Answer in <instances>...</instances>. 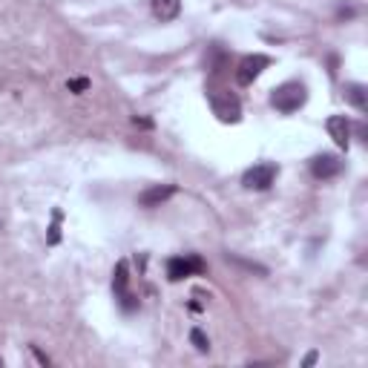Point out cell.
Segmentation results:
<instances>
[{"mask_svg":"<svg viewBox=\"0 0 368 368\" xmlns=\"http://www.w3.org/2000/svg\"><path fill=\"white\" fill-rule=\"evenodd\" d=\"M305 101H308V89L299 81H285L282 87H277L274 92H270V104H274L279 112H285V115L305 107Z\"/></svg>","mask_w":368,"mask_h":368,"instance_id":"cell-1","label":"cell"},{"mask_svg":"<svg viewBox=\"0 0 368 368\" xmlns=\"http://www.w3.org/2000/svg\"><path fill=\"white\" fill-rule=\"evenodd\" d=\"M210 107L213 112H216V119L225 121V124H236L242 119V104L234 92H227V89H216V92H210Z\"/></svg>","mask_w":368,"mask_h":368,"instance_id":"cell-2","label":"cell"},{"mask_svg":"<svg viewBox=\"0 0 368 368\" xmlns=\"http://www.w3.org/2000/svg\"><path fill=\"white\" fill-rule=\"evenodd\" d=\"M204 270H207V265H204V259L196 256V254L173 256V259L167 262V277H170V282H182V279H187V277H193V274H204Z\"/></svg>","mask_w":368,"mask_h":368,"instance_id":"cell-3","label":"cell"},{"mask_svg":"<svg viewBox=\"0 0 368 368\" xmlns=\"http://www.w3.org/2000/svg\"><path fill=\"white\" fill-rule=\"evenodd\" d=\"M277 173H279V167H277V164H270V161H265V164H254L250 170H245L242 184H245L247 190H268L270 184L277 182Z\"/></svg>","mask_w":368,"mask_h":368,"instance_id":"cell-4","label":"cell"},{"mask_svg":"<svg viewBox=\"0 0 368 368\" xmlns=\"http://www.w3.org/2000/svg\"><path fill=\"white\" fill-rule=\"evenodd\" d=\"M268 67H270V58H268V55H259V52H256V55H245L242 61H239V67H236V81H239L242 87L254 84Z\"/></svg>","mask_w":368,"mask_h":368,"instance_id":"cell-5","label":"cell"},{"mask_svg":"<svg viewBox=\"0 0 368 368\" xmlns=\"http://www.w3.org/2000/svg\"><path fill=\"white\" fill-rule=\"evenodd\" d=\"M112 290H115V299L121 302L124 311H135V308H139L135 297L130 294V274H127V262H124V259H121L119 265H115V274H112Z\"/></svg>","mask_w":368,"mask_h":368,"instance_id":"cell-6","label":"cell"},{"mask_svg":"<svg viewBox=\"0 0 368 368\" xmlns=\"http://www.w3.org/2000/svg\"><path fill=\"white\" fill-rule=\"evenodd\" d=\"M311 173H314V179H334L342 173V161L331 156V152H322V156L311 159Z\"/></svg>","mask_w":368,"mask_h":368,"instance_id":"cell-7","label":"cell"},{"mask_svg":"<svg viewBox=\"0 0 368 368\" xmlns=\"http://www.w3.org/2000/svg\"><path fill=\"white\" fill-rule=\"evenodd\" d=\"M325 127H328V132H331V139L337 141V147L348 150V144H351V121H348L345 115H331Z\"/></svg>","mask_w":368,"mask_h":368,"instance_id":"cell-8","label":"cell"},{"mask_svg":"<svg viewBox=\"0 0 368 368\" xmlns=\"http://www.w3.org/2000/svg\"><path fill=\"white\" fill-rule=\"evenodd\" d=\"M170 196H176V184H156V187H147L141 196H139V204L141 207H159L164 204Z\"/></svg>","mask_w":368,"mask_h":368,"instance_id":"cell-9","label":"cell"},{"mask_svg":"<svg viewBox=\"0 0 368 368\" xmlns=\"http://www.w3.org/2000/svg\"><path fill=\"white\" fill-rule=\"evenodd\" d=\"M182 12V0H152V15L159 17V21H176Z\"/></svg>","mask_w":368,"mask_h":368,"instance_id":"cell-10","label":"cell"},{"mask_svg":"<svg viewBox=\"0 0 368 368\" xmlns=\"http://www.w3.org/2000/svg\"><path fill=\"white\" fill-rule=\"evenodd\" d=\"M345 101L362 112V109L368 107V89H365L362 84H348V87H345Z\"/></svg>","mask_w":368,"mask_h":368,"instance_id":"cell-11","label":"cell"},{"mask_svg":"<svg viewBox=\"0 0 368 368\" xmlns=\"http://www.w3.org/2000/svg\"><path fill=\"white\" fill-rule=\"evenodd\" d=\"M190 342L196 345V351H202V354H207V351H210V340L199 331V328H193V331H190Z\"/></svg>","mask_w":368,"mask_h":368,"instance_id":"cell-12","label":"cell"},{"mask_svg":"<svg viewBox=\"0 0 368 368\" xmlns=\"http://www.w3.org/2000/svg\"><path fill=\"white\" fill-rule=\"evenodd\" d=\"M58 222H61V210L52 213V227H49V245H58V239H61V227H58Z\"/></svg>","mask_w":368,"mask_h":368,"instance_id":"cell-13","label":"cell"},{"mask_svg":"<svg viewBox=\"0 0 368 368\" xmlns=\"http://www.w3.org/2000/svg\"><path fill=\"white\" fill-rule=\"evenodd\" d=\"M67 87H69V92H84V89H89V81H87V78H75V81H69Z\"/></svg>","mask_w":368,"mask_h":368,"instance_id":"cell-14","label":"cell"},{"mask_svg":"<svg viewBox=\"0 0 368 368\" xmlns=\"http://www.w3.org/2000/svg\"><path fill=\"white\" fill-rule=\"evenodd\" d=\"M32 354L37 357V362H41V365H49V357H46V354H41V351H37L35 345H32Z\"/></svg>","mask_w":368,"mask_h":368,"instance_id":"cell-15","label":"cell"},{"mask_svg":"<svg viewBox=\"0 0 368 368\" xmlns=\"http://www.w3.org/2000/svg\"><path fill=\"white\" fill-rule=\"evenodd\" d=\"M314 362H317V351H311V354L305 357V365H314Z\"/></svg>","mask_w":368,"mask_h":368,"instance_id":"cell-16","label":"cell"},{"mask_svg":"<svg viewBox=\"0 0 368 368\" xmlns=\"http://www.w3.org/2000/svg\"><path fill=\"white\" fill-rule=\"evenodd\" d=\"M0 365H3V360H0Z\"/></svg>","mask_w":368,"mask_h":368,"instance_id":"cell-17","label":"cell"}]
</instances>
